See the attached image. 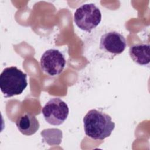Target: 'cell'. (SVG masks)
I'll use <instances>...</instances> for the list:
<instances>
[{
	"label": "cell",
	"instance_id": "1",
	"mask_svg": "<svg viewBox=\"0 0 150 150\" xmlns=\"http://www.w3.org/2000/svg\"><path fill=\"white\" fill-rule=\"evenodd\" d=\"M86 134L95 140H103L109 137L115 128L111 117L96 109L90 110L83 118Z\"/></svg>",
	"mask_w": 150,
	"mask_h": 150
},
{
	"label": "cell",
	"instance_id": "2",
	"mask_svg": "<svg viewBox=\"0 0 150 150\" xmlns=\"http://www.w3.org/2000/svg\"><path fill=\"white\" fill-rule=\"evenodd\" d=\"M27 86L26 74L15 66L5 68L0 75V88L5 97L21 94Z\"/></svg>",
	"mask_w": 150,
	"mask_h": 150
},
{
	"label": "cell",
	"instance_id": "3",
	"mask_svg": "<svg viewBox=\"0 0 150 150\" xmlns=\"http://www.w3.org/2000/svg\"><path fill=\"white\" fill-rule=\"evenodd\" d=\"M101 20L100 9L94 4H86L79 7L74 14V21L80 29L91 32L96 28Z\"/></svg>",
	"mask_w": 150,
	"mask_h": 150
},
{
	"label": "cell",
	"instance_id": "4",
	"mask_svg": "<svg viewBox=\"0 0 150 150\" xmlns=\"http://www.w3.org/2000/svg\"><path fill=\"white\" fill-rule=\"evenodd\" d=\"M67 104L59 98L49 100L42 110L45 120L53 125L63 124L69 115Z\"/></svg>",
	"mask_w": 150,
	"mask_h": 150
},
{
	"label": "cell",
	"instance_id": "5",
	"mask_svg": "<svg viewBox=\"0 0 150 150\" xmlns=\"http://www.w3.org/2000/svg\"><path fill=\"white\" fill-rule=\"evenodd\" d=\"M66 64V60L63 53L54 49L45 51L40 58L42 70L50 76L60 74Z\"/></svg>",
	"mask_w": 150,
	"mask_h": 150
},
{
	"label": "cell",
	"instance_id": "6",
	"mask_svg": "<svg viewBox=\"0 0 150 150\" xmlns=\"http://www.w3.org/2000/svg\"><path fill=\"white\" fill-rule=\"evenodd\" d=\"M126 46L125 38L116 31L104 33L100 40V49L114 55L122 53Z\"/></svg>",
	"mask_w": 150,
	"mask_h": 150
},
{
	"label": "cell",
	"instance_id": "7",
	"mask_svg": "<svg viewBox=\"0 0 150 150\" xmlns=\"http://www.w3.org/2000/svg\"><path fill=\"white\" fill-rule=\"evenodd\" d=\"M16 125L22 134L28 136L36 133L40 127L36 118L29 113H26L18 118L16 121Z\"/></svg>",
	"mask_w": 150,
	"mask_h": 150
},
{
	"label": "cell",
	"instance_id": "8",
	"mask_svg": "<svg viewBox=\"0 0 150 150\" xmlns=\"http://www.w3.org/2000/svg\"><path fill=\"white\" fill-rule=\"evenodd\" d=\"M131 58L139 65H146L150 61V46L149 43H138L131 46L129 49Z\"/></svg>",
	"mask_w": 150,
	"mask_h": 150
}]
</instances>
